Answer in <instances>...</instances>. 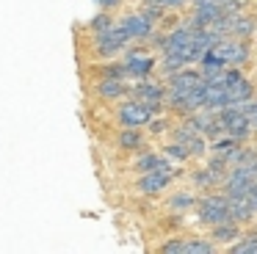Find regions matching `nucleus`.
I'll return each instance as SVG.
<instances>
[{"label":"nucleus","mask_w":257,"mask_h":254,"mask_svg":"<svg viewBox=\"0 0 257 254\" xmlns=\"http://www.w3.org/2000/svg\"><path fill=\"white\" fill-rule=\"evenodd\" d=\"M196 213L205 226H216L224 221H232V210H229V196L227 193H205L196 202Z\"/></svg>","instance_id":"nucleus-1"},{"label":"nucleus","mask_w":257,"mask_h":254,"mask_svg":"<svg viewBox=\"0 0 257 254\" xmlns=\"http://www.w3.org/2000/svg\"><path fill=\"white\" fill-rule=\"evenodd\" d=\"M152 116H155L152 105L141 102V99H136V97H130L127 102L119 105V121H122L124 127H147L152 121Z\"/></svg>","instance_id":"nucleus-2"},{"label":"nucleus","mask_w":257,"mask_h":254,"mask_svg":"<svg viewBox=\"0 0 257 254\" xmlns=\"http://www.w3.org/2000/svg\"><path fill=\"white\" fill-rule=\"evenodd\" d=\"M130 39H133V36L127 33V28L119 22V25H113L111 31L97 33V53H100V55H119L124 47H127Z\"/></svg>","instance_id":"nucleus-3"},{"label":"nucleus","mask_w":257,"mask_h":254,"mask_svg":"<svg viewBox=\"0 0 257 254\" xmlns=\"http://www.w3.org/2000/svg\"><path fill=\"white\" fill-rule=\"evenodd\" d=\"M216 53L224 58L227 66H240V64L249 61V50H246L243 39H238V36H224L221 42L216 44Z\"/></svg>","instance_id":"nucleus-4"},{"label":"nucleus","mask_w":257,"mask_h":254,"mask_svg":"<svg viewBox=\"0 0 257 254\" xmlns=\"http://www.w3.org/2000/svg\"><path fill=\"white\" fill-rule=\"evenodd\" d=\"M166 91H169V88H163L161 83L139 80L133 88H130V97H136V99H141V102L152 105V110H155V113H161V102L166 99Z\"/></svg>","instance_id":"nucleus-5"},{"label":"nucleus","mask_w":257,"mask_h":254,"mask_svg":"<svg viewBox=\"0 0 257 254\" xmlns=\"http://www.w3.org/2000/svg\"><path fill=\"white\" fill-rule=\"evenodd\" d=\"M122 25L127 28V33H130L133 39H144V42L152 36V33H155V22H152L150 17L144 14V11H136V14H127V17L122 20Z\"/></svg>","instance_id":"nucleus-6"},{"label":"nucleus","mask_w":257,"mask_h":254,"mask_svg":"<svg viewBox=\"0 0 257 254\" xmlns=\"http://www.w3.org/2000/svg\"><path fill=\"white\" fill-rule=\"evenodd\" d=\"M172 177H174L172 171H147V174H141V180H139V191L155 196V193L163 191V188H169Z\"/></svg>","instance_id":"nucleus-7"},{"label":"nucleus","mask_w":257,"mask_h":254,"mask_svg":"<svg viewBox=\"0 0 257 254\" xmlns=\"http://www.w3.org/2000/svg\"><path fill=\"white\" fill-rule=\"evenodd\" d=\"M124 64H127L130 77H139V80H144V77L152 72V66H155V58H152V55H147V53H141V50H133V53L124 58Z\"/></svg>","instance_id":"nucleus-8"},{"label":"nucleus","mask_w":257,"mask_h":254,"mask_svg":"<svg viewBox=\"0 0 257 254\" xmlns=\"http://www.w3.org/2000/svg\"><path fill=\"white\" fill-rule=\"evenodd\" d=\"M136 171H141V174H147V171H172V163H169L166 155L144 152L136 158Z\"/></svg>","instance_id":"nucleus-9"},{"label":"nucleus","mask_w":257,"mask_h":254,"mask_svg":"<svg viewBox=\"0 0 257 254\" xmlns=\"http://www.w3.org/2000/svg\"><path fill=\"white\" fill-rule=\"evenodd\" d=\"M205 80L202 72H194V69H180L174 75H169V88H180V91H194L199 83Z\"/></svg>","instance_id":"nucleus-10"},{"label":"nucleus","mask_w":257,"mask_h":254,"mask_svg":"<svg viewBox=\"0 0 257 254\" xmlns=\"http://www.w3.org/2000/svg\"><path fill=\"white\" fill-rule=\"evenodd\" d=\"M97 94L102 99H122V97H130V88L124 86V80H116V77H102L97 83Z\"/></svg>","instance_id":"nucleus-11"},{"label":"nucleus","mask_w":257,"mask_h":254,"mask_svg":"<svg viewBox=\"0 0 257 254\" xmlns=\"http://www.w3.org/2000/svg\"><path fill=\"white\" fill-rule=\"evenodd\" d=\"M210 237L216 243H235L240 237V224L238 221H224V224L210 226Z\"/></svg>","instance_id":"nucleus-12"},{"label":"nucleus","mask_w":257,"mask_h":254,"mask_svg":"<svg viewBox=\"0 0 257 254\" xmlns=\"http://www.w3.org/2000/svg\"><path fill=\"white\" fill-rule=\"evenodd\" d=\"M229 210H232V221H238V224H246V221H251L257 215V210L251 207V202L246 196L229 199Z\"/></svg>","instance_id":"nucleus-13"},{"label":"nucleus","mask_w":257,"mask_h":254,"mask_svg":"<svg viewBox=\"0 0 257 254\" xmlns=\"http://www.w3.org/2000/svg\"><path fill=\"white\" fill-rule=\"evenodd\" d=\"M119 147L127 149V152H139L144 147V133H141V127H124L119 133Z\"/></svg>","instance_id":"nucleus-14"},{"label":"nucleus","mask_w":257,"mask_h":254,"mask_svg":"<svg viewBox=\"0 0 257 254\" xmlns=\"http://www.w3.org/2000/svg\"><path fill=\"white\" fill-rule=\"evenodd\" d=\"M251 94H254V86H251L246 77H238L235 83H229V86H227V99H229V102H243V99H251Z\"/></svg>","instance_id":"nucleus-15"},{"label":"nucleus","mask_w":257,"mask_h":254,"mask_svg":"<svg viewBox=\"0 0 257 254\" xmlns=\"http://www.w3.org/2000/svg\"><path fill=\"white\" fill-rule=\"evenodd\" d=\"M232 254H257V229L249 232V235H240L238 240L229 246Z\"/></svg>","instance_id":"nucleus-16"},{"label":"nucleus","mask_w":257,"mask_h":254,"mask_svg":"<svg viewBox=\"0 0 257 254\" xmlns=\"http://www.w3.org/2000/svg\"><path fill=\"white\" fill-rule=\"evenodd\" d=\"M196 202H199V199H194V193L180 191V193H174V196L169 199V207H172V210H177V213H185V210L196 207Z\"/></svg>","instance_id":"nucleus-17"},{"label":"nucleus","mask_w":257,"mask_h":254,"mask_svg":"<svg viewBox=\"0 0 257 254\" xmlns=\"http://www.w3.org/2000/svg\"><path fill=\"white\" fill-rule=\"evenodd\" d=\"M213 237L207 240V237H191L188 246H185V254H213L216 251V246H213Z\"/></svg>","instance_id":"nucleus-18"},{"label":"nucleus","mask_w":257,"mask_h":254,"mask_svg":"<svg viewBox=\"0 0 257 254\" xmlns=\"http://www.w3.org/2000/svg\"><path fill=\"white\" fill-rule=\"evenodd\" d=\"M113 25H116V22H113V17L108 14L105 9H102L100 14H97L94 20L89 22V31H91V33H105V31H111Z\"/></svg>","instance_id":"nucleus-19"},{"label":"nucleus","mask_w":257,"mask_h":254,"mask_svg":"<svg viewBox=\"0 0 257 254\" xmlns=\"http://www.w3.org/2000/svg\"><path fill=\"white\" fill-rule=\"evenodd\" d=\"M185 246H188L185 237H169V240L161 243L158 251H161V254H185Z\"/></svg>","instance_id":"nucleus-20"},{"label":"nucleus","mask_w":257,"mask_h":254,"mask_svg":"<svg viewBox=\"0 0 257 254\" xmlns=\"http://www.w3.org/2000/svg\"><path fill=\"white\" fill-rule=\"evenodd\" d=\"M102 77H116V80H124V77H130L127 72V64H119V61H111V64L102 66Z\"/></svg>","instance_id":"nucleus-21"},{"label":"nucleus","mask_w":257,"mask_h":254,"mask_svg":"<svg viewBox=\"0 0 257 254\" xmlns=\"http://www.w3.org/2000/svg\"><path fill=\"white\" fill-rule=\"evenodd\" d=\"M163 155H169V158H174V160H188V158H191L188 147H185V144H180V141L163 147Z\"/></svg>","instance_id":"nucleus-22"},{"label":"nucleus","mask_w":257,"mask_h":254,"mask_svg":"<svg viewBox=\"0 0 257 254\" xmlns=\"http://www.w3.org/2000/svg\"><path fill=\"white\" fill-rule=\"evenodd\" d=\"M147 127H150V133H152V136H161V133L169 127V121H166V119H155V116H152V121H150Z\"/></svg>","instance_id":"nucleus-23"},{"label":"nucleus","mask_w":257,"mask_h":254,"mask_svg":"<svg viewBox=\"0 0 257 254\" xmlns=\"http://www.w3.org/2000/svg\"><path fill=\"white\" fill-rule=\"evenodd\" d=\"M97 6H100V9H105V11H111V9H116L119 3H122V0H94Z\"/></svg>","instance_id":"nucleus-24"},{"label":"nucleus","mask_w":257,"mask_h":254,"mask_svg":"<svg viewBox=\"0 0 257 254\" xmlns=\"http://www.w3.org/2000/svg\"><path fill=\"white\" fill-rule=\"evenodd\" d=\"M158 3H163L166 9H183V6L188 3V0H158Z\"/></svg>","instance_id":"nucleus-25"},{"label":"nucleus","mask_w":257,"mask_h":254,"mask_svg":"<svg viewBox=\"0 0 257 254\" xmlns=\"http://www.w3.org/2000/svg\"><path fill=\"white\" fill-rule=\"evenodd\" d=\"M249 119H251V127H254V133H257V99H254V105H251V110H249Z\"/></svg>","instance_id":"nucleus-26"},{"label":"nucleus","mask_w":257,"mask_h":254,"mask_svg":"<svg viewBox=\"0 0 257 254\" xmlns=\"http://www.w3.org/2000/svg\"><path fill=\"white\" fill-rule=\"evenodd\" d=\"M246 199H249V202H251V207L257 210V185L251 188V193H249V196H246Z\"/></svg>","instance_id":"nucleus-27"}]
</instances>
